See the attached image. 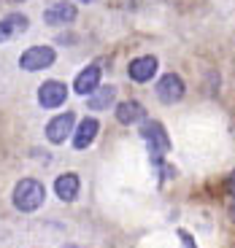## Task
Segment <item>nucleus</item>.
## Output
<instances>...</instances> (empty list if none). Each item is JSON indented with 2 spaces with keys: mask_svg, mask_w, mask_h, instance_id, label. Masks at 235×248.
I'll return each mask as SVG.
<instances>
[{
  "mask_svg": "<svg viewBox=\"0 0 235 248\" xmlns=\"http://www.w3.org/2000/svg\"><path fill=\"white\" fill-rule=\"evenodd\" d=\"M143 116H146V111H143V106L138 103V100H124V103H119V108H117V119L122 124L143 122Z\"/></svg>",
  "mask_w": 235,
  "mask_h": 248,
  "instance_id": "f8f14e48",
  "label": "nucleus"
},
{
  "mask_svg": "<svg viewBox=\"0 0 235 248\" xmlns=\"http://www.w3.org/2000/svg\"><path fill=\"white\" fill-rule=\"evenodd\" d=\"M81 3H92V0H81Z\"/></svg>",
  "mask_w": 235,
  "mask_h": 248,
  "instance_id": "6ab92c4d",
  "label": "nucleus"
},
{
  "mask_svg": "<svg viewBox=\"0 0 235 248\" xmlns=\"http://www.w3.org/2000/svg\"><path fill=\"white\" fill-rule=\"evenodd\" d=\"M79 189H81V181L76 173H65L54 181V192L62 202H73V200L79 197Z\"/></svg>",
  "mask_w": 235,
  "mask_h": 248,
  "instance_id": "6e6552de",
  "label": "nucleus"
},
{
  "mask_svg": "<svg viewBox=\"0 0 235 248\" xmlns=\"http://www.w3.org/2000/svg\"><path fill=\"white\" fill-rule=\"evenodd\" d=\"M44 19H46V25H70L76 19V6L73 3H68V0H60V3H51L49 8H46V14H44Z\"/></svg>",
  "mask_w": 235,
  "mask_h": 248,
  "instance_id": "0eeeda50",
  "label": "nucleus"
},
{
  "mask_svg": "<svg viewBox=\"0 0 235 248\" xmlns=\"http://www.w3.org/2000/svg\"><path fill=\"white\" fill-rule=\"evenodd\" d=\"M141 138L151 146V154L154 156H162L168 149H170V140H168V132L162 130L160 122H146L141 127Z\"/></svg>",
  "mask_w": 235,
  "mask_h": 248,
  "instance_id": "7ed1b4c3",
  "label": "nucleus"
},
{
  "mask_svg": "<svg viewBox=\"0 0 235 248\" xmlns=\"http://www.w3.org/2000/svg\"><path fill=\"white\" fill-rule=\"evenodd\" d=\"M11 25H14V32H25L27 30V16H22V14H11Z\"/></svg>",
  "mask_w": 235,
  "mask_h": 248,
  "instance_id": "4468645a",
  "label": "nucleus"
},
{
  "mask_svg": "<svg viewBox=\"0 0 235 248\" xmlns=\"http://www.w3.org/2000/svg\"><path fill=\"white\" fill-rule=\"evenodd\" d=\"M230 218H233V221H235V200H233V202H230Z\"/></svg>",
  "mask_w": 235,
  "mask_h": 248,
  "instance_id": "f3484780",
  "label": "nucleus"
},
{
  "mask_svg": "<svg viewBox=\"0 0 235 248\" xmlns=\"http://www.w3.org/2000/svg\"><path fill=\"white\" fill-rule=\"evenodd\" d=\"M54 49L51 46H30V49L22 54V60H19V65L25 70H46L51 68V62H54Z\"/></svg>",
  "mask_w": 235,
  "mask_h": 248,
  "instance_id": "f03ea898",
  "label": "nucleus"
},
{
  "mask_svg": "<svg viewBox=\"0 0 235 248\" xmlns=\"http://www.w3.org/2000/svg\"><path fill=\"white\" fill-rule=\"evenodd\" d=\"M44 197H46L44 184L35 181V178H25V181H19V184L14 186V205H17L19 211H25V213L41 208V205H44Z\"/></svg>",
  "mask_w": 235,
  "mask_h": 248,
  "instance_id": "f257e3e1",
  "label": "nucleus"
},
{
  "mask_svg": "<svg viewBox=\"0 0 235 248\" xmlns=\"http://www.w3.org/2000/svg\"><path fill=\"white\" fill-rule=\"evenodd\" d=\"M73 124H76L73 113H60V116H54L49 124H46V138H49L51 143L68 140L70 132H73Z\"/></svg>",
  "mask_w": 235,
  "mask_h": 248,
  "instance_id": "423d86ee",
  "label": "nucleus"
},
{
  "mask_svg": "<svg viewBox=\"0 0 235 248\" xmlns=\"http://www.w3.org/2000/svg\"><path fill=\"white\" fill-rule=\"evenodd\" d=\"M127 73H130L133 81H149V78H154L157 73V57H138V60L130 62V68H127Z\"/></svg>",
  "mask_w": 235,
  "mask_h": 248,
  "instance_id": "1a4fd4ad",
  "label": "nucleus"
},
{
  "mask_svg": "<svg viewBox=\"0 0 235 248\" xmlns=\"http://www.w3.org/2000/svg\"><path fill=\"white\" fill-rule=\"evenodd\" d=\"M184 89H186L184 81L176 73H165L157 81V97H160L162 103H168V106H170V103H179V100L184 97Z\"/></svg>",
  "mask_w": 235,
  "mask_h": 248,
  "instance_id": "39448f33",
  "label": "nucleus"
},
{
  "mask_svg": "<svg viewBox=\"0 0 235 248\" xmlns=\"http://www.w3.org/2000/svg\"><path fill=\"white\" fill-rule=\"evenodd\" d=\"M114 97H117V89L114 87H108V84H105V87H98L89 94V108H92V111H103V108H108L114 103Z\"/></svg>",
  "mask_w": 235,
  "mask_h": 248,
  "instance_id": "ddd939ff",
  "label": "nucleus"
},
{
  "mask_svg": "<svg viewBox=\"0 0 235 248\" xmlns=\"http://www.w3.org/2000/svg\"><path fill=\"white\" fill-rule=\"evenodd\" d=\"M68 100V87L62 81H44L38 89V103L44 108H60Z\"/></svg>",
  "mask_w": 235,
  "mask_h": 248,
  "instance_id": "20e7f679",
  "label": "nucleus"
},
{
  "mask_svg": "<svg viewBox=\"0 0 235 248\" xmlns=\"http://www.w3.org/2000/svg\"><path fill=\"white\" fill-rule=\"evenodd\" d=\"M65 248H79V246H65Z\"/></svg>",
  "mask_w": 235,
  "mask_h": 248,
  "instance_id": "a211bd4d",
  "label": "nucleus"
},
{
  "mask_svg": "<svg viewBox=\"0 0 235 248\" xmlns=\"http://www.w3.org/2000/svg\"><path fill=\"white\" fill-rule=\"evenodd\" d=\"M100 87V68L98 65H89L76 76V92L79 94H92Z\"/></svg>",
  "mask_w": 235,
  "mask_h": 248,
  "instance_id": "9b49d317",
  "label": "nucleus"
},
{
  "mask_svg": "<svg viewBox=\"0 0 235 248\" xmlns=\"http://www.w3.org/2000/svg\"><path fill=\"white\" fill-rule=\"evenodd\" d=\"M14 35V25H11V19H3V22H0V41H6V38H11Z\"/></svg>",
  "mask_w": 235,
  "mask_h": 248,
  "instance_id": "2eb2a0df",
  "label": "nucleus"
},
{
  "mask_svg": "<svg viewBox=\"0 0 235 248\" xmlns=\"http://www.w3.org/2000/svg\"><path fill=\"white\" fill-rule=\"evenodd\" d=\"M98 130H100V124H98V119H81V124L73 130V146L76 149H87L89 143L95 140V135H98Z\"/></svg>",
  "mask_w": 235,
  "mask_h": 248,
  "instance_id": "9d476101",
  "label": "nucleus"
},
{
  "mask_svg": "<svg viewBox=\"0 0 235 248\" xmlns=\"http://www.w3.org/2000/svg\"><path fill=\"white\" fill-rule=\"evenodd\" d=\"M224 189H227V197H230V202L235 200V170L227 175V184H224Z\"/></svg>",
  "mask_w": 235,
  "mask_h": 248,
  "instance_id": "dca6fc26",
  "label": "nucleus"
}]
</instances>
